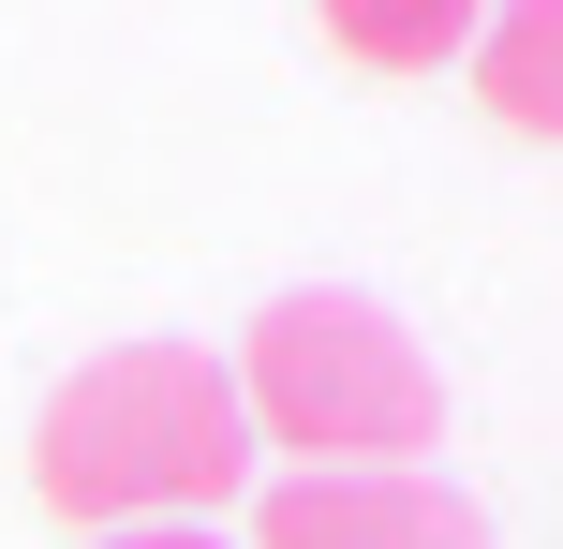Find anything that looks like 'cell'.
<instances>
[{
    "mask_svg": "<svg viewBox=\"0 0 563 549\" xmlns=\"http://www.w3.org/2000/svg\"><path fill=\"white\" fill-rule=\"evenodd\" d=\"M327 59H371V75H445V59H475V15H460V0H430V15L341 0V15H327Z\"/></svg>",
    "mask_w": 563,
    "mask_h": 549,
    "instance_id": "5b68a950",
    "label": "cell"
},
{
    "mask_svg": "<svg viewBox=\"0 0 563 549\" xmlns=\"http://www.w3.org/2000/svg\"><path fill=\"white\" fill-rule=\"evenodd\" d=\"M89 549H238V535H89Z\"/></svg>",
    "mask_w": 563,
    "mask_h": 549,
    "instance_id": "8992f818",
    "label": "cell"
},
{
    "mask_svg": "<svg viewBox=\"0 0 563 549\" xmlns=\"http://www.w3.org/2000/svg\"><path fill=\"white\" fill-rule=\"evenodd\" d=\"M30 491L89 535H223L253 491V416L208 342H104L45 386L30 416Z\"/></svg>",
    "mask_w": 563,
    "mask_h": 549,
    "instance_id": "6da1fadb",
    "label": "cell"
},
{
    "mask_svg": "<svg viewBox=\"0 0 563 549\" xmlns=\"http://www.w3.org/2000/svg\"><path fill=\"white\" fill-rule=\"evenodd\" d=\"M223 372H238V416H253V461L282 446L297 475H430V446H445V372L416 356V327L386 297L297 283L253 312V342Z\"/></svg>",
    "mask_w": 563,
    "mask_h": 549,
    "instance_id": "7a4b0ae2",
    "label": "cell"
},
{
    "mask_svg": "<svg viewBox=\"0 0 563 549\" xmlns=\"http://www.w3.org/2000/svg\"><path fill=\"white\" fill-rule=\"evenodd\" d=\"M238 549H489L445 475H282Z\"/></svg>",
    "mask_w": 563,
    "mask_h": 549,
    "instance_id": "3957f363",
    "label": "cell"
},
{
    "mask_svg": "<svg viewBox=\"0 0 563 549\" xmlns=\"http://www.w3.org/2000/svg\"><path fill=\"white\" fill-rule=\"evenodd\" d=\"M460 75L489 89L505 134H549L563 149V0H519V15H475V59Z\"/></svg>",
    "mask_w": 563,
    "mask_h": 549,
    "instance_id": "277c9868",
    "label": "cell"
}]
</instances>
